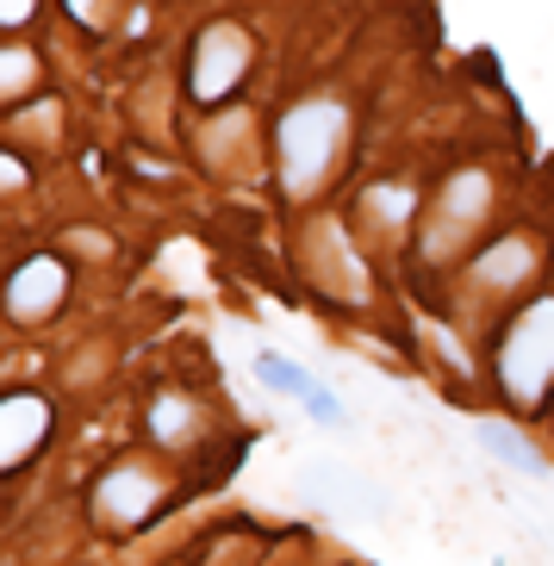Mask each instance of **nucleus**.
Returning a JSON list of instances; mask_svg holds the SVG:
<instances>
[{
    "instance_id": "1",
    "label": "nucleus",
    "mask_w": 554,
    "mask_h": 566,
    "mask_svg": "<svg viewBox=\"0 0 554 566\" xmlns=\"http://www.w3.org/2000/svg\"><path fill=\"white\" fill-rule=\"evenodd\" d=\"M343 132H349V106L343 101H300L281 118V181H286L293 200L324 181V168H331Z\"/></svg>"
},
{
    "instance_id": "2",
    "label": "nucleus",
    "mask_w": 554,
    "mask_h": 566,
    "mask_svg": "<svg viewBox=\"0 0 554 566\" xmlns=\"http://www.w3.org/2000/svg\"><path fill=\"white\" fill-rule=\"evenodd\" d=\"M499 380L523 405H536L548 392V380H554V300H536L511 317V331L499 343Z\"/></svg>"
},
{
    "instance_id": "3",
    "label": "nucleus",
    "mask_w": 554,
    "mask_h": 566,
    "mask_svg": "<svg viewBox=\"0 0 554 566\" xmlns=\"http://www.w3.org/2000/svg\"><path fill=\"white\" fill-rule=\"evenodd\" d=\"M243 69H250V38H243V25L219 19V25H206V32L194 38V56H187V94L212 106V101H224V94L243 82Z\"/></svg>"
},
{
    "instance_id": "4",
    "label": "nucleus",
    "mask_w": 554,
    "mask_h": 566,
    "mask_svg": "<svg viewBox=\"0 0 554 566\" xmlns=\"http://www.w3.org/2000/svg\"><path fill=\"white\" fill-rule=\"evenodd\" d=\"M487 206H492V175L487 168H461L449 187H442V200H437V224H430V255H442V250H454L461 237L487 218Z\"/></svg>"
},
{
    "instance_id": "5",
    "label": "nucleus",
    "mask_w": 554,
    "mask_h": 566,
    "mask_svg": "<svg viewBox=\"0 0 554 566\" xmlns=\"http://www.w3.org/2000/svg\"><path fill=\"white\" fill-rule=\"evenodd\" d=\"M63 286H69V268L56 255H32V262H19V274L7 281V312L19 324H38V317H51L63 305Z\"/></svg>"
},
{
    "instance_id": "6",
    "label": "nucleus",
    "mask_w": 554,
    "mask_h": 566,
    "mask_svg": "<svg viewBox=\"0 0 554 566\" xmlns=\"http://www.w3.org/2000/svg\"><path fill=\"white\" fill-rule=\"evenodd\" d=\"M94 511L113 516V523H144L156 511V480L144 467H113L101 485H94Z\"/></svg>"
},
{
    "instance_id": "7",
    "label": "nucleus",
    "mask_w": 554,
    "mask_h": 566,
    "mask_svg": "<svg viewBox=\"0 0 554 566\" xmlns=\"http://www.w3.org/2000/svg\"><path fill=\"white\" fill-rule=\"evenodd\" d=\"M44 430H51V405L32 399V392H13V399L0 405V461L19 467Z\"/></svg>"
},
{
    "instance_id": "8",
    "label": "nucleus",
    "mask_w": 554,
    "mask_h": 566,
    "mask_svg": "<svg viewBox=\"0 0 554 566\" xmlns=\"http://www.w3.org/2000/svg\"><path fill=\"white\" fill-rule=\"evenodd\" d=\"M536 268V250H530V237H504V243H492L487 255H480V286H518L523 274Z\"/></svg>"
},
{
    "instance_id": "9",
    "label": "nucleus",
    "mask_w": 554,
    "mask_h": 566,
    "mask_svg": "<svg viewBox=\"0 0 554 566\" xmlns=\"http://www.w3.org/2000/svg\"><path fill=\"white\" fill-rule=\"evenodd\" d=\"M473 436H480V449H487V454H499V461L518 467L523 480H542V473H548V467H542V454L530 449V442H523L518 430H504V423H480Z\"/></svg>"
},
{
    "instance_id": "10",
    "label": "nucleus",
    "mask_w": 554,
    "mask_h": 566,
    "mask_svg": "<svg viewBox=\"0 0 554 566\" xmlns=\"http://www.w3.org/2000/svg\"><path fill=\"white\" fill-rule=\"evenodd\" d=\"M255 380L269 386V392H286V399H305V392H312V374H305V367H293L286 361V355H255Z\"/></svg>"
},
{
    "instance_id": "11",
    "label": "nucleus",
    "mask_w": 554,
    "mask_h": 566,
    "mask_svg": "<svg viewBox=\"0 0 554 566\" xmlns=\"http://www.w3.org/2000/svg\"><path fill=\"white\" fill-rule=\"evenodd\" d=\"M305 492H312V499H336V504H368V511H380V492H374V485H355V480H343V473H312V480H305Z\"/></svg>"
},
{
    "instance_id": "12",
    "label": "nucleus",
    "mask_w": 554,
    "mask_h": 566,
    "mask_svg": "<svg viewBox=\"0 0 554 566\" xmlns=\"http://www.w3.org/2000/svg\"><path fill=\"white\" fill-rule=\"evenodd\" d=\"M411 206H418L411 187H374V193H368V212H380V224H405Z\"/></svg>"
},
{
    "instance_id": "13",
    "label": "nucleus",
    "mask_w": 554,
    "mask_h": 566,
    "mask_svg": "<svg viewBox=\"0 0 554 566\" xmlns=\"http://www.w3.org/2000/svg\"><path fill=\"white\" fill-rule=\"evenodd\" d=\"M150 430L163 436V442H181V436H187V405L175 399V392H168V399H156V405H150Z\"/></svg>"
},
{
    "instance_id": "14",
    "label": "nucleus",
    "mask_w": 554,
    "mask_h": 566,
    "mask_svg": "<svg viewBox=\"0 0 554 566\" xmlns=\"http://www.w3.org/2000/svg\"><path fill=\"white\" fill-rule=\"evenodd\" d=\"M305 411L318 417L324 430H343V423H349V417H343V405H336V392H324V386H312V392H305Z\"/></svg>"
},
{
    "instance_id": "15",
    "label": "nucleus",
    "mask_w": 554,
    "mask_h": 566,
    "mask_svg": "<svg viewBox=\"0 0 554 566\" xmlns=\"http://www.w3.org/2000/svg\"><path fill=\"white\" fill-rule=\"evenodd\" d=\"M25 82H32V51H7V56H0V87L19 94Z\"/></svg>"
},
{
    "instance_id": "16",
    "label": "nucleus",
    "mask_w": 554,
    "mask_h": 566,
    "mask_svg": "<svg viewBox=\"0 0 554 566\" xmlns=\"http://www.w3.org/2000/svg\"><path fill=\"white\" fill-rule=\"evenodd\" d=\"M25 19H32V0H7V7H0V25H25Z\"/></svg>"
},
{
    "instance_id": "17",
    "label": "nucleus",
    "mask_w": 554,
    "mask_h": 566,
    "mask_svg": "<svg viewBox=\"0 0 554 566\" xmlns=\"http://www.w3.org/2000/svg\"><path fill=\"white\" fill-rule=\"evenodd\" d=\"M69 13H87V0H69Z\"/></svg>"
}]
</instances>
